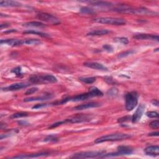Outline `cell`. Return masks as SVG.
<instances>
[{"label": "cell", "mask_w": 159, "mask_h": 159, "mask_svg": "<svg viewBox=\"0 0 159 159\" xmlns=\"http://www.w3.org/2000/svg\"><path fill=\"white\" fill-rule=\"evenodd\" d=\"M103 95V93L101 91L96 87H92L89 90V92L85 93L78 95L72 97H66L64 99H62L60 101H57L52 103L54 105H59L66 103L68 101H81L84 100H87L90 98L93 97H97V96H102Z\"/></svg>", "instance_id": "obj_1"}, {"label": "cell", "mask_w": 159, "mask_h": 159, "mask_svg": "<svg viewBox=\"0 0 159 159\" xmlns=\"http://www.w3.org/2000/svg\"><path fill=\"white\" fill-rule=\"evenodd\" d=\"M29 81L32 84H48L57 82V79L52 75H31Z\"/></svg>", "instance_id": "obj_2"}, {"label": "cell", "mask_w": 159, "mask_h": 159, "mask_svg": "<svg viewBox=\"0 0 159 159\" xmlns=\"http://www.w3.org/2000/svg\"><path fill=\"white\" fill-rule=\"evenodd\" d=\"M131 138L129 134H123V133H116L112 134H108L96 139L95 141V144H99L104 142H108V141H118V140H122L129 139Z\"/></svg>", "instance_id": "obj_3"}, {"label": "cell", "mask_w": 159, "mask_h": 159, "mask_svg": "<svg viewBox=\"0 0 159 159\" xmlns=\"http://www.w3.org/2000/svg\"><path fill=\"white\" fill-rule=\"evenodd\" d=\"M139 95L138 92L133 91L131 92L127 93L125 96L126 100V109L128 111L133 110L137 106L138 103Z\"/></svg>", "instance_id": "obj_4"}, {"label": "cell", "mask_w": 159, "mask_h": 159, "mask_svg": "<svg viewBox=\"0 0 159 159\" xmlns=\"http://www.w3.org/2000/svg\"><path fill=\"white\" fill-rule=\"evenodd\" d=\"M94 21L100 24L122 26L126 24V21L122 18H111V17H102L94 19Z\"/></svg>", "instance_id": "obj_5"}, {"label": "cell", "mask_w": 159, "mask_h": 159, "mask_svg": "<svg viewBox=\"0 0 159 159\" xmlns=\"http://www.w3.org/2000/svg\"><path fill=\"white\" fill-rule=\"evenodd\" d=\"M105 154V151L104 150L81 152L73 154L70 157L75 158H96V157L101 158V157Z\"/></svg>", "instance_id": "obj_6"}, {"label": "cell", "mask_w": 159, "mask_h": 159, "mask_svg": "<svg viewBox=\"0 0 159 159\" xmlns=\"http://www.w3.org/2000/svg\"><path fill=\"white\" fill-rule=\"evenodd\" d=\"M37 18L43 22H47L52 25H58L60 24V21L55 16L47 13H40L37 14Z\"/></svg>", "instance_id": "obj_7"}, {"label": "cell", "mask_w": 159, "mask_h": 159, "mask_svg": "<svg viewBox=\"0 0 159 159\" xmlns=\"http://www.w3.org/2000/svg\"><path fill=\"white\" fill-rule=\"evenodd\" d=\"M111 9L117 13L129 14H137L138 13V8H134L125 4H119Z\"/></svg>", "instance_id": "obj_8"}, {"label": "cell", "mask_w": 159, "mask_h": 159, "mask_svg": "<svg viewBox=\"0 0 159 159\" xmlns=\"http://www.w3.org/2000/svg\"><path fill=\"white\" fill-rule=\"evenodd\" d=\"M91 120V116L87 115H78L64 120V124L67 123H80Z\"/></svg>", "instance_id": "obj_9"}, {"label": "cell", "mask_w": 159, "mask_h": 159, "mask_svg": "<svg viewBox=\"0 0 159 159\" xmlns=\"http://www.w3.org/2000/svg\"><path fill=\"white\" fill-rule=\"evenodd\" d=\"M31 83L27 82H21V83H16L9 85L8 87H4L2 88L3 91H6V92H11V91H17L19 90L23 89L29 87Z\"/></svg>", "instance_id": "obj_10"}, {"label": "cell", "mask_w": 159, "mask_h": 159, "mask_svg": "<svg viewBox=\"0 0 159 159\" xmlns=\"http://www.w3.org/2000/svg\"><path fill=\"white\" fill-rule=\"evenodd\" d=\"M1 45L5 44L8 45L11 47H18L20 46L23 44H25V40H19V39H2L0 42Z\"/></svg>", "instance_id": "obj_11"}, {"label": "cell", "mask_w": 159, "mask_h": 159, "mask_svg": "<svg viewBox=\"0 0 159 159\" xmlns=\"http://www.w3.org/2000/svg\"><path fill=\"white\" fill-rule=\"evenodd\" d=\"M145 107V105H144L143 104H140L139 105V106L138 107V109L135 112L134 115L132 116L131 121L132 123H136L140 121V119H141L142 116H143L144 112Z\"/></svg>", "instance_id": "obj_12"}, {"label": "cell", "mask_w": 159, "mask_h": 159, "mask_svg": "<svg viewBox=\"0 0 159 159\" xmlns=\"http://www.w3.org/2000/svg\"><path fill=\"white\" fill-rule=\"evenodd\" d=\"M83 65L90 69H95V70H104L107 71V68L101 64L100 63H98V62H85L83 64Z\"/></svg>", "instance_id": "obj_13"}, {"label": "cell", "mask_w": 159, "mask_h": 159, "mask_svg": "<svg viewBox=\"0 0 159 159\" xmlns=\"http://www.w3.org/2000/svg\"><path fill=\"white\" fill-rule=\"evenodd\" d=\"M99 106H100V103H96V102H90V103H88L77 106L73 107V110H76V111H81V110H87L90 108H93V107H97Z\"/></svg>", "instance_id": "obj_14"}, {"label": "cell", "mask_w": 159, "mask_h": 159, "mask_svg": "<svg viewBox=\"0 0 159 159\" xmlns=\"http://www.w3.org/2000/svg\"><path fill=\"white\" fill-rule=\"evenodd\" d=\"M133 38L138 40H155V41H158L159 38L157 35L148 34H138L133 36Z\"/></svg>", "instance_id": "obj_15"}, {"label": "cell", "mask_w": 159, "mask_h": 159, "mask_svg": "<svg viewBox=\"0 0 159 159\" xmlns=\"http://www.w3.org/2000/svg\"><path fill=\"white\" fill-rule=\"evenodd\" d=\"M117 152L121 155H130L133 152V149L131 147L127 145H119L117 147Z\"/></svg>", "instance_id": "obj_16"}, {"label": "cell", "mask_w": 159, "mask_h": 159, "mask_svg": "<svg viewBox=\"0 0 159 159\" xmlns=\"http://www.w3.org/2000/svg\"><path fill=\"white\" fill-rule=\"evenodd\" d=\"M88 3L91 5H92L93 6L96 7L98 8L106 9L112 6V4L111 3L107 1H88Z\"/></svg>", "instance_id": "obj_17"}, {"label": "cell", "mask_w": 159, "mask_h": 159, "mask_svg": "<svg viewBox=\"0 0 159 159\" xmlns=\"http://www.w3.org/2000/svg\"><path fill=\"white\" fill-rule=\"evenodd\" d=\"M144 152L147 155L156 156L159 155V147L158 145H150L146 147Z\"/></svg>", "instance_id": "obj_18"}, {"label": "cell", "mask_w": 159, "mask_h": 159, "mask_svg": "<svg viewBox=\"0 0 159 159\" xmlns=\"http://www.w3.org/2000/svg\"><path fill=\"white\" fill-rule=\"evenodd\" d=\"M49 155L47 152H41L37 153V154H26V155H21L18 156H14L12 158H38L41 157H45Z\"/></svg>", "instance_id": "obj_19"}, {"label": "cell", "mask_w": 159, "mask_h": 159, "mask_svg": "<svg viewBox=\"0 0 159 159\" xmlns=\"http://www.w3.org/2000/svg\"><path fill=\"white\" fill-rule=\"evenodd\" d=\"M52 98V95L50 94H47L40 96H36V97H30L28 98L24 99L25 102H30V101H45L48 100Z\"/></svg>", "instance_id": "obj_20"}, {"label": "cell", "mask_w": 159, "mask_h": 159, "mask_svg": "<svg viewBox=\"0 0 159 159\" xmlns=\"http://www.w3.org/2000/svg\"><path fill=\"white\" fill-rule=\"evenodd\" d=\"M21 3L14 1H1L0 6L1 7H19L21 6Z\"/></svg>", "instance_id": "obj_21"}, {"label": "cell", "mask_w": 159, "mask_h": 159, "mask_svg": "<svg viewBox=\"0 0 159 159\" xmlns=\"http://www.w3.org/2000/svg\"><path fill=\"white\" fill-rule=\"evenodd\" d=\"M110 31L107 29H99V30H95L90 31L87 34L88 36H103L109 34Z\"/></svg>", "instance_id": "obj_22"}, {"label": "cell", "mask_w": 159, "mask_h": 159, "mask_svg": "<svg viewBox=\"0 0 159 159\" xmlns=\"http://www.w3.org/2000/svg\"><path fill=\"white\" fill-rule=\"evenodd\" d=\"M24 26L26 27H40V28H43V27H46V26H45L44 24H43L42 22H39V21H32V22H26L25 24H24Z\"/></svg>", "instance_id": "obj_23"}, {"label": "cell", "mask_w": 159, "mask_h": 159, "mask_svg": "<svg viewBox=\"0 0 159 159\" xmlns=\"http://www.w3.org/2000/svg\"><path fill=\"white\" fill-rule=\"evenodd\" d=\"M23 34H35L41 36L42 37H45V38H49L50 37V36L48 34L46 33H44L42 32H39V31H34V30H31V31H27L23 32Z\"/></svg>", "instance_id": "obj_24"}, {"label": "cell", "mask_w": 159, "mask_h": 159, "mask_svg": "<svg viewBox=\"0 0 159 159\" xmlns=\"http://www.w3.org/2000/svg\"><path fill=\"white\" fill-rule=\"evenodd\" d=\"M79 80L81 82H82L85 83L92 84L96 81V78L94 77H80Z\"/></svg>", "instance_id": "obj_25"}, {"label": "cell", "mask_w": 159, "mask_h": 159, "mask_svg": "<svg viewBox=\"0 0 159 159\" xmlns=\"http://www.w3.org/2000/svg\"><path fill=\"white\" fill-rule=\"evenodd\" d=\"M42 44V42L38 39H27L25 40V44L26 45H37Z\"/></svg>", "instance_id": "obj_26"}, {"label": "cell", "mask_w": 159, "mask_h": 159, "mask_svg": "<svg viewBox=\"0 0 159 159\" xmlns=\"http://www.w3.org/2000/svg\"><path fill=\"white\" fill-rule=\"evenodd\" d=\"M28 116V113L26 112H16L14 114L10 116L11 119H17V118H21V117H24Z\"/></svg>", "instance_id": "obj_27"}, {"label": "cell", "mask_w": 159, "mask_h": 159, "mask_svg": "<svg viewBox=\"0 0 159 159\" xmlns=\"http://www.w3.org/2000/svg\"><path fill=\"white\" fill-rule=\"evenodd\" d=\"M80 12L85 14H92L95 13L94 9L89 7H82L80 9Z\"/></svg>", "instance_id": "obj_28"}, {"label": "cell", "mask_w": 159, "mask_h": 159, "mask_svg": "<svg viewBox=\"0 0 159 159\" xmlns=\"http://www.w3.org/2000/svg\"><path fill=\"white\" fill-rule=\"evenodd\" d=\"M59 140L58 138L55 135H50L47 136V137L44 139V141L45 142H50V143H56Z\"/></svg>", "instance_id": "obj_29"}, {"label": "cell", "mask_w": 159, "mask_h": 159, "mask_svg": "<svg viewBox=\"0 0 159 159\" xmlns=\"http://www.w3.org/2000/svg\"><path fill=\"white\" fill-rule=\"evenodd\" d=\"M11 72L14 73V74L17 77H22V70H21V67H17L14 69H13L12 70H11Z\"/></svg>", "instance_id": "obj_30"}, {"label": "cell", "mask_w": 159, "mask_h": 159, "mask_svg": "<svg viewBox=\"0 0 159 159\" xmlns=\"http://www.w3.org/2000/svg\"><path fill=\"white\" fill-rule=\"evenodd\" d=\"M115 41L116 42H119L122 44H127L129 43V40L126 37H118V38H116L115 39Z\"/></svg>", "instance_id": "obj_31"}, {"label": "cell", "mask_w": 159, "mask_h": 159, "mask_svg": "<svg viewBox=\"0 0 159 159\" xmlns=\"http://www.w3.org/2000/svg\"><path fill=\"white\" fill-rule=\"evenodd\" d=\"M118 90L116 88H111L110 90L107 91V94L110 96H115L117 94Z\"/></svg>", "instance_id": "obj_32"}, {"label": "cell", "mask_w": 159, "mask_h": 159, "mask_svg": "<svg viewBox=\"0 0 159 159\" xmlns=\"http://www.w3.org/2000/svg\"><path fill=\"white\" fill-rule=\"evenodd\" d=\"M147 116L150 118H158V113L155 111H149L146 112Z\"/></svg>", "instance_id": "obj_33"}, {"label": "cell", "mask_w": 159, "mask_h": 159, "mask_svg": "<svg viewBox=\"0 0 159 159\" xmlns=\"http://www.w3.org/2000/svg\"><path fill=\"white\" fill-rule=\"evenodd\" d=\"M133 53H134V51H132V50L126 51V52H124L122 53H121L120 54H119L118 58H124V57H126L128 56L129 55H131Z\"/></svg>", "instance_id": "obj_34"}, {"label": "cell", "mask_w": 159, "mask_h": 159, "mask_svg": "<svg viewBox=\"0 0 159 159\" xmlns=\"http://www.w3.org/2000/svg\"><path fill=\"white\" fill-rule=\"evenodd\" d=\"M131 119H132V116H124V117L118 119L117 122L119 123H122V122H124L126 121H129L130 120H131Z\"/></svg>", "instance_id": "obj_35"}, {"label": "cell", "mask_w": 159, "mask_h": 159, "mask_svg": "<svg viewBox=\"0 0 159 159\" xmlns=\"http://www.w3.org/2000/svg\"><path fill=\"white\" fill-rule=\"evenodd\" d=\"M103 49L105 51H106L107 52H113V47L111 46V45L109 44H105L103 46Z\"/></svg>", "instance_id": "obj_36"}, {"label": "cell", "mask_w": 159, "mask_h": 159, "mask_svg": "<svg viewBox=\"0 0 159 159\" xmlns=\"http://www.w3.org/2000/svg\"><path fill=\"white\" fill-rule=\"evenodd\" d=\"M149 126L152 129H158L159 127V121L158 120L152 121L149 124Z\"/></svg>", "instance_id": "obj_37"}, {"label": "cell", "mask_w": 159, "mask_h": 159, "mask_svg": "<svg viewBox=\"0 0 159 159\" xmlns=\"http://www.w3.org/2000/svg\"><path fill=\"white\" fill-rule=\"evenodd\" d=\"M38 88L36 87H34V88H31L29 90H27V92L25 93L26 95H32L33 93H34L35 92H37Z\"/></svg>", "instance_id": "obj_38"}, {"label": "cell", "mask_w": 159, "mask_h": 159, "mask_svg": "<svg viewBox=\"0 0 159 159\" xmlns=\"http://www.w3.org/2000/svg\"><path fill=\"white\" fill-rule=\"evenodd\" d=\"M50 104H37L36 105H34L32 106V109H39V108H42V107H45L50 106Z\"/></svg>", "instance_id": "obj_39"}, {"label": "cell", "mask_w": 159, "mask_h": 159, "mask_svg": "<svg viewBox=\"0 0 159 159\" xmlns=\"http://www.w3.org/2000/svg\"><path fill=\"white\" fill-rule=\"evenodd\" d=\"M105 81L108 83L110 84H111V83H115V81L113 80V79L111 78V77H106L105 78Z\"/></svg>", "instance_id": "obj_40"}, {"label": "cell", "mask_w": 159, "mask_h": 159, "mask_svg": "<svg viewBox=\"0 0 159 159\" xmlns=\"http://www.w3.org/2000/svg\"><path fill=\"white\" fill-rule=\"evenodd\" d=\"M10 25L8 23H4V24H1V25H0V27H1V29H3V28H6V27H9Z\"/></svg>", "instance_id": "obj_41"}, {"label": "cell", "mask_w": 159, "mask_h": 159, "mask_svg": "<svg viewBox=\"0 0 159 159\" xmlns=\"http://www.w3.org/2000/svg\"><path fill=\"white\" fill-rule=\"evenodd\" d=\"M18 124L19 125H21V126H26V125H28L29 124H28L27 122L26 121H19L18 122Z\"/></svg>", "instance_id": "obj_42"}, {"label": "cell", "mask_w": 159, "mask_h": 159, "mask_svg": "<svg viewBox=\"0 0 159 159\" xmlns=\"http://www.w3.org/2000/svg\"><path fill=\"white\" fill-rule=\"evenodd\" d=\"M158 132H153L149 134V136H158Z\"/></svg>", "instance_id": "obj_43"}, {"label": "cell", "mask_w": 159, "mask_h": 159, "mask_svg": "<svg viewBox=\"0 0 159 159\" xmlns=\"http://www.w3.org/2000/svg\"><path fill=\"white\" fill-rule=\"evenodd\" d=\"M152 103L153 105H155V106H158V102L157 100H153V101H152Z\"/></svg>", "instance_id": "obj_44"}, {"label": "cell", "mask_w": 159, "mask_h": 159, "mask_svg": "<svg viewBox=\"0 0 159 159\" xmlns=\"http://www.w3.org/2000/svg\"><path fill=\"white\" fill-rule=\"evenodd\" d=\"M16 29H11L9 31H4V33H9V32H16Z\"/></svg>", "instance_id": "obj_45"}]
</instances>
